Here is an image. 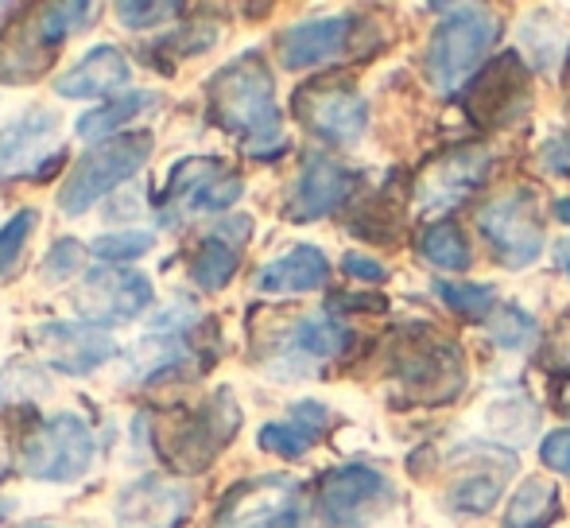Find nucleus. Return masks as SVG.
<instances>
[{"label":"nucleus","mask_w":570,"mask_h":528,"mask_svg":"<svg viewBox=\"0 0 570 528\" xmlns=\"http://www.w3.org/2000/svg\"><path fill=\"white\" fill-rule=\"evenodd\" d=\"M210 117L245 144L248 156H276L284 148V117L276 106L272 70L256 51L229 59L206 86Z\"/></svg>","instance_id":"nucleus-1"},{"label":"nucleus","mask_w":570,"mask_h":528,"mask_svg":"<svg viewBox=\"0 0 570 528\" xmlns=\"http://www.w3.org/2000/svg\"><path fill=\"white\" fill-rule=\"evenodd\" d=\"M151 151H156V136L148 129L117 133V136H109V140H98L94 148H86L82 159H78L67 172V179H62L59 211L67 214V218L86 214L98 198H106L109 190L132 183L136 175L148 167Z\"/></svg>","instance_id":"nucleus-2"},{"label":"nucleus","mask_w":570,"mask_h":528,"mask_svg":"<svg viewBox=\"0 0 570 528\" xmlns=\"http://www.w3.org/2000/svg\"><path fill=\"white\" fill-rule=\"evenodd\" d=\"M446 16L428 43V82L439 94H454L470 82L501 36V20L481 4L439 8Z\"/></svg>","instance_id":"nucleus-3"},{"label":"nucleus","mask_w":570,"mask_h":528,"mask_svg":"<svg viewBox=\"0 0 570 528\" xmlns=\"http://www.w3.org/2000/svg\"><path fill=\"white\" fill-rule=\"evenodd\" d=\"M98 462L94 428L78 412H55L28 431L20 447V475L31 482L75 486Z\"/></svg>","instance_id":"nucleus-4"},{"label":"nucleus","mask_w":570,"mask_h":528,"mask_svg":"<svg viewBox=\"0 0 570 528\" xmlns=\"http://www.w3.org/2000/svg\"><path fill=\"white\" fill-rule=\"evenodd\" d=\"M245 195V179L233 175L214 156H187L171 167L164 190L156 195V211L164 226H179L190 214H222Z\"/></svg>","instance_id":"nucleus-5"},{"label":"nucleus","mask_w":570,"mask_h":528,"mask_svg":"<svg viewBox=\"0 0 570 528\" xmlns=\"http://www.w3.org/2000/svg\"><path fill=\"white\" fill-rule=\"evenodd\" d=\"M151 300H156L151 280L140 268H120V264L86 268L75 295H70L75 315L90 326H101V331L136 323L151 307Z\"/></svg>","instance_id":"nucleus-6"},{"label":"nucleus","mask_w":570,"mask_h":528,"mask_svg":"<svg viewBox=\"0 0 570 528\" xmlns=\"http://www.w3.org/2000/svg\"><path fill=\"white\" fill-rule=\"evenodd\" d=\"M396 509V486L373 467L345 462L318 486V521L323 528H368Z\"/></svg>","instance_id":"nucleus-7"},{"label":"nucleus","mask_w":570,"mask_h":528,"mask_svg":"<svg viewBox=\"0 0 570 528\" xmlns=\"http://www.w3.org/2000/svg\"><path fill=\"white\" fill-rule=\"evenodd\" d=\"M478 229L509 272H524L543 253V226L535 218V195L528 187L504 190L489 206H481Z\"/></svg>","instance_id":"nucleus-8"},{"label":"nucleus","mask_w":570,"mask_h":528,"mask_svg":"<svg viewBox=\"0 0 570 528\" xmlns=\"http://www.w3.org/2000/svg\"><path fill=\"white\" fill-rule=\"evenodd\" d=\"M59 114L51 109H28L12 125L0 129V179H36L43 183L51 172H59L67 148L59 144Z\"/></svg>","instance_id":"nucleus-9"},{"label":"nucleus","mask_w":570,"mask_h":528,"mask_svg":"<svg viewBox=\"0 0 570 528\" xmlns=\"http://www.w3.org/2000/svg\"><path fill=\"white\" fill-rule=\"evenodd\" d=\"M240 431V404L233 397V389H218L214 397H206L195 412L183 420V428L175 431V439H164L159 451L175 462L179 470H206L218 459L222 447L233 443V436Z\"/></svg>","instance_id":"nucleus-10"},{"label":"nucleus","mask_w":570,"mask_h":528,"mask_svg":"<svg viewBox=\"0 0 570 528\" xmlns=\"http://www.w3.org/2000/svg\"><path fill=\"white\" fill-rule=\"evenodd\" d=\"M218 528H307L299 482L284 475L240 482L222 506Z\"/></svg>","instance_id":"nucleus-11"},{"label":"nucleus","mask_w":570,"mask_h":528,"mask_svg":"<svg viewBox=\"0 0 570 528\" xmlns=\"http://www.w3.org/2000/svg\"><path fill=\"white\" fill-rule=\"evenodd\" d=\"M36 346L43 362L62 378H90L120 354L114 334L82 319H55V323L36 326Z\"/></svg>","instance_id":"nucleus-12"},{"label":"nucleus","mask_w":570,"mask_h":528,"mask_svg":"<svg viewBox=\"0 0 570 528\" xmlns=\"http://www.w3.org/2000/svg\"><path fill=\"white\" fill-rule=\"evenodd\" d=\"M195 514V490L179 478L144 475L128 482L114 501L120 528H179Z\"/></svg>","instance_id":"nucleus-13"},{"label":"nucleus","mask_w":570,"mask_h":528,"mask_svg":"<svg viewBox=\"0 0 570 528\" xmlns=\"http://www.w3.org/2000/svg\"><path fill=\"white\" fill-rule=\"evenodd\" d=\"M345 342H350V331H345L331 311H311V315H303L299 323L284 334V342H279V350L268 362V373L279 381L311 378L318 365L342 354Z\"/></svg>","instance_id":"nucleus-14"},{"label":"nucleus","mask_w":570,"mask_h":528,"mask_svg":"<svg viewBox=\"0 0 570 528\" xmlns=\"http://www.w3.org/2000/svg\"><path fill=\"white\" fill-rule=\"evenodd\" d=\"M295 114L307 125L318 140L338 144V148H350L365 136L368 125V106L357 90L350 86H311V90L295 94Z\"/></svg>","instance_id":"nucleus-15"},{"label":"nucleus","mask_w":570,"mask_h":528,"mask_svg":"<svg viewBox=\"0 0 570 528\" xmlns=\"http://www.w3.org/2000/svg\"><path fill=\"white\" fill-rule=\"evenodd\" d=\"M489 151L485 148H458L446 151L435 167L420 179V190H415V203H420L423 214H443L462 206L473 190L485 183L489 175Z\"/></svg>","instance_id":"nucleus-16"},{"label":"nucleus","mask_w":570,"mask_h":528,"mask_svg":"<svg viewBox=\"0 0 570 528\" xmlns=\"http://www.w3.org/2000/svg\"><path fill=\"white\" fill-rule=\"evenodd\" d=\"M128 82H132L128 55L114 43H98L75 67L55 78V94L67 101H101V98L114 101L120 94H128Z\"/></svg>","instance_id":"nucleus-17"},{"label":"nucleus","mask_w":570,"mask_h":528,"mask_svg":"<svg viewBox=\"0 0 570 528\" xmlns=\"http://www.w3.org/2000/svg\"><path fill=\"white\" fill-rule=\"evenodd\" d=\"M353 195V172L342 167L338 159L311 151L303 159V172L295 179V190L287 198V218L292 222H318L334 214L345 198Z\"/></svg>","instance_id":"nucleus-18"},{"label":"nucleus","mask_w":570,"mask_h":528,"mask_svg":"<svg viewBox=\"0 0 570 528\" xmlns=\"http://www.w3.org/2000/svg\"><path fill=\"white\" fill-rule=\"evenodd\" d=\"M353 20L350 16H311L279 36V62L287 70H311L338 59L350 43Z\"/></svg>","instance_id":"nucleus-19"},{"label":"nucleus","mask_w":570,"mask_h":528,"mask_svg":"<svg viewBox=\"0 0 570 528\" xmlns=\"http://www.w3.org/2000/svg\"><path fill=\"white\" fill-rule=\"evenodd\" d=\"M331 280V261L315 245H292L287 253L261 264V272L253 276V287L261 295H307L326 287Z\"/></svg>","instance_id":"nucleus-20"},{"label":"nucleus","mask_w":570,"mask_h":528,"mask_svg":"<svg viewBox=\"0 0 570 528\" xmlns=\"http://www.w3.org/2000/svg\"><path fill=\"white\" fill-rule=\"evenodd\" d=\"M195 362V350L187 346L183 334H144L120 354V370H125L128 385H156L164 378H175Z\"/></svg>","instance_id":"nucleus-21"},{"label":"nucleus","mask_w":570,"mask_h":528,"mask_svg":"<svg viewBox=\"0 0 570 528\" xmlns=\"http://www.w3.org/2000/svg\"><path fill=\"white\" fill-rule=\"evenodd\" d=\"M159 106H164V94L159 90H128V94H120V98L106 101V106L86 109L75 121V133L90 144L109 140V136H117V133H128V125H132L136 117L151 114V109H159Z\"/></svg>","instance_id":"nucleus-22"},{"label":"nucleus","mask_w":570,"mask_h":528,"mask_svg":"<svg viewBox=\"0 0 570 528\" xmlns=\"http://www.w3.org/2000/svg\"><path fill=\"white\" fill-rule=\"evenodd\" d=\"M559 517V486L548 478H528L512 493L509 509L501 517V528H548Z\"/></svg>","instance_id":"nucleus-23"},{"label":"nucleus","mask_w":570,"mask_h":528,"mask_svg":"<svg viewBox=\"0 0 570 528\" xmlns=\"http://www.w3.org/2000/svg\"><path fill=\"white\" fill-rule=\"evenodd\" d=\"M237 264H240L237 245L206 234L203 245L195 250V257H190V280H195V287H203V292H222V287L237 276Z\"/></svg>","instance_id":"nucleus-24"},{"label":"nucleus","mask_w":570,"mask_h":528,"mask_svg":"<svg viewBox=\"0 0 570 528\" xmlns=\"http://www.w3.org/2000/svg\"><path fill=\"white\" fill-rule=\"evenodd\" d=\"M504 475H512V470H481V467H473L470 475H462L451 490H446V506H451L454 514H462V517L489 514V509L497 506V498H501V478Z\"/></svg>","instance_id":"nucleus-25"},{"label":"nucleus","mask_w":570,"mask_h":528,"mask_svg":"<svg viewBox=\"0 0 570 528\" xmlns=\"http://www.w3.org/2000/svg\"><path fill=\"white\" fill-rule=\"evenodd\" d=\"M94 16H98V4H43L31 23H36L39 39H43L51 51H59L62 39L90 28Z\"/></svg>","instance_id":"nucleus-26"},{"label":"nucleus","mask_w":570,"mask_h":528,"mask_svg":"<svg viewBox=\"0 0 570 528\" xmlns=\"http://www.w3.org/2000/svg\"><path fill=\"white\" fill-rule=\"evenodd\" d=\"M431 292H435L451 311H458L462 319H478V323H485V319L497 315V307H501L493 284H454V280H435Z\"/></svg>","instance_id":"nucleus-27"},{"label":"nucleus","mask_w":570,"mask_h":528,"mask_svg":"<svg viewBox=\"0 0 570 528\" xmlns=\"http://www.w3.org/2000/svg\"><path fill=\"white\" fill-rule=\"evenodd\" d=\"M420 253H423V261L443 272L470 268V245H465L462 229L451 226V222H435V226L420 237Z\"/></svg>","instance_id":"nucleus-28"},{"label":"nucleus","mask_w":570,"mask_h":528,"mask_svg":"<svg viewBox=\"0 0 570 528\" xmlns=\"http://www.w3.org/2000/svg\"><path fill=\"white\" fill-rule=\"evenodd\" d=\"M156 250V234L151 229H117V234H98L86 253L106 264H125V261H140L144 253Z\"/></svg>","instance_id":"nucleus-29"},{"label":"nucleus","mask_w":570,"mask_h":528,"mask_svg":"<svg viewBox=\"0 0 570 528\" xmlns=\"http://www.w3.org/2000/svg\"><path fill=\"white\" fill-rule=\"evenodd\" d=\"M47 389H51V381H47L43 370H36L31 362H8L4 370H0V408L4 404H23V400H39L47 397Z\"/></svg>","instance_id":"nucleus-30"},{"label":"nucleus","mask_w":570,"mask_h":528,"mask_svg":"<svg viewBox=\"0 0 570 528\" xmlns=\"http://www.w3.org/2000/svg\"><path fill=\"white\" fill-rule=\"evenodd\" d=\"M535 319L528 315L524 307H517V303H504V307H497V315L489 319V334H493V342L501 350H524L535 342Z\"/></svg>","instance_id":"nucleus-31"},{"label":"nucleus","mask_w":570,"mask_h":528,"mask_svg":"<svg viewBox=\"0 0 570 528\" xmlns=\"http://www.w3.org/2000/svg\"><path fill=\"white\" fill-rule=\"evenodd\" d=\"M256 443H261V451L279 454V459H303L311 451V443H315V436H307L292 420H276V423H264Z\"/></svg>","instance_id":"nucleus-32"},{"label":"nucleus","mask_w":570,"mask_h":528,"mask_svg":"<svg viewBox=\"0 0 570 528\" xmlns=\"http://www.w3.org/2000/svg\"><path fill=\"white\" fill-rule=\"evenodd\" d=\"M36 226H39V214L31 211V206H23L20 214H12V218L0 226V276H8V272L20 264L23 250H28V237Z\"/></svg>","instance_id":"nucleus-33"},{"label":"nucleus","mask_w":570,"mask_h":528,"mask_svg":"<svg viewBox=\"0 0 570 528\" xmlns=\"http://www.w3.org/2000/svg\"><path fill=\"white\" fill-rule=\"evenodd\" d=\"M86 264V245L78 237H59L43 257V280L47 284H67L70 276H78Z\"/></svg>","instance_id":"nucleus-34"},{"label":"nucleus","mask_w":570,"mask_h":528,"mask_svg":"<svg viewBox=\"0 0 570 528\" xmlns=\"http://www.w3.org/2000/svg\"><path fill=\"white\" fill-rule=\"evenodd\" d=\"M114 16L125 28L144 31V28H159V23L183 16V4H167V0H148V4H140V0H120L114 8Z\"/></svg>","instance_id":"nucleus-35"},{"label":"nucleus","mask_w":570,"mask_h":528,"mask_svg":"<svg viewBox=\"0 0 570 528\" xmlns=\"http://www.w3.org/2000/svg\"><path fill=\"white\" fill-rule=\"evenodd\" d=\"M198 323V307L190 300H175L167 311H159L156 319H151V331L156 334H183L190 331V326Z\"/></svg>","instance_id":"nucleus-36"},{"label":"nucleus","mask_w":570,"mask_h":528,"mask_svg":"<svg viewBox=\"0 0 570 528\" xmlns=\"http://www.w3.org/2000/svg\"><path fill=\"white\" fill-rule=\"evenodd\" d=\"M540 459H543V467H548V470L570 478V428H559V431H551V436L543 439Z\"/></svg>","instance_id":"nucleus-37"},{"label":"nucleus","mask_w":570,"mask_h":528,"mask_svg":"<svg viewBox=\"0 0 570 528\" xmlns=\"http://www.w3.org/2000/svg\"><path fill=\"white\" fill-rule=\"evenodd\" d=\"M342 268H345V276L365 280V284H381V280L389 276V268H384V264L376 261V257H365V253H345Z\"/></svg>","instance_id":"nucleus-38"},{"label":"nucleus","mask_w":570,"mask_h":528,"mask_svg":"<svg viewBox=\"0 0 570 528\" xmlns=\"http://www.w3.org/2000/svg\"><path fill=\"white\" fill-rule=\"evenodd\" d=\"M540 159H543V167H548L551 175H563V179H570V133L551 136V140L543 144Z\"/></svg>","instance_id":"nucleus-39"},{"label":"nucleus","mask_w":570,"mask_h":528,"mask_svg":"<svg viewBox=\"0 0 570 528\" xmlns=\"http://www.w3.org/2000/svg\"><path fill=\"white\" fill-rule=\"evenodd\" d=\"M292 423H299L307 436L318 439L326 428V408L318 400H299V404H292Z\"/></svg>","instance_id":"nucleus-40"},{"label":"nucleus","mask_w":570,"mask_h":528,"mask_svg":"<svg viewBox=\"0 0 570 528\" xmlns=\"http://www.w3.org/2000/svg\"><path fill=\"white\" fill-rule=\"evenodd\" d=\"M210 234L222 237V242H229V245H237V250H245L248 234H253V218H248V214H229V218H222Z\"/></svg>","instance_id":"nucleus-41"},{"label":"nucleus","mask_w":570,"mask_h":528,"mask_svg":"<svg viewBox=\"0 0 570 528\" xmlns=\"http://www.w3.org/2000/svg\"><path fill=\"white\" fill-rule=\"evenodd\" d=\"M556 264L570 276V237H563V242L556 245Z\"/></svg>","instance_id":"nucleus-42"},{"label":"nucleus","mask_w":570,"mask_h":528,"mask_svg":"<svg viewBox=\"0 0 570 528\" xmlns=\"http://www.w3.org/2000/svg\"><path fill=\"white\" fill-rule=\"evenodd\" d=\"M556 218L570 226V198H559V203H556Z\"/></svg>","instance_id":"nucleus-43"},{"label":"nucleus","mask_w":570,"mask_h":528,"mask_svg":"<svg viewBox=\"0 0 570 528\" xmlns=\"http://www.w3.org/2000/svg\"><path fill=\"white\" fill-rule=\"evenodd\" d=\"M567 78H570V55H567Z\"/></svg>","instance_id":"nucleus-44"},{"label":"nucleus","mask_w":570,"mask_h":528,"mask_svg":"<svg viewBox=\"0 0 570 528\" xmlns=\"http://www.w3.org/2000/svg\"><path fill=\"white\" fill-rule=\"evenodd\" d=\"M0 12H4V4H0Z\"/></svg>","instance_id":"nucleus-45"}]
</instances>
